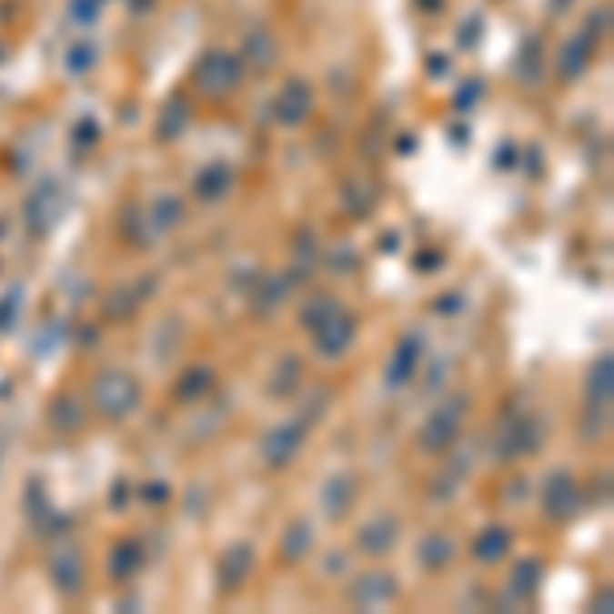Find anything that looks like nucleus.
<instances>
[{
    "label": "nucleus",
    "instance_id": "8",
    "mask_svg": "<svg viewBox=\"0 0 614 614\" xmlns=\"http://www.w3.org/2000/svg\"><path fill=\"white\" fill-rule=\"evenodd\" d=\"M545 512L553 516V520L578 512V483H573L569 471H553V475H549V483H545Z\"/></svg>",
    "mask_w": 614,
    "mask_h": 614
},
{
    "label": "nucleus",
    "instance_id": "14",
    "mask_svg": "<svg viewBox=\"0 0 614 614\" xmlns=\"http://www.w3.org/2000/svg\"><path fill=\"white\" fill-rule=\"evenodd\" d=\"M352 499H357V483H352L348 475H332L324 488V512L336 520V516H344L352 508Z\"/></svg>",
    "mask_w": 614,
    "mask_h": 614
},
{
    "label": "nucleus",
    "instance_id": "1",
    "mask_svg": "<svg viewBox=\"0 0 614 614\" xmlns=\"http://www.w3.org/2000/svg\"><path fill=\"white\" fill-rule=\"evenodd\" d=\"M136 401H139V385L131 381L127 373H103L95 381V406H98V414H106V418H127L131 409H136Z\"/></svg>",
    "mask_w": 614,
    "mask_h": 614
},
{
    "label": "nucleus",
    "instance_id": "2",
    "mask_svg": "<svg viewBox=\"0 0 614 614\" xmlns=\"http://www.w3.org/2000/svg\"><path fill=\"white\" fill-rule=\"evenodd\" d=\"M463 409H467V398H455L422 426V447L426 450H447L450 442L458 438V426H463Z\"/></svg>",
    "mask_w": 614,
    "mask_h": 614
},
{
    "label": "nucleus",
    "instance_id": "4",
    "mask_svg": "<svg viewBox=\"0 0 614 614\" xmlns=\"http://www.w3.org/2000/svg\"><path fill=\"white\" fill-rule=\"evenodd\" d=\"M303 438H307V426L303 422H287V426H275V430L262 438V458L270 467H287L295 455H299Z\"/></svg>",
    "mask_w": 614,
    "mask_h": 614
},
{
    "label": "nucleus",
    "instance_id": "10",
    "mask_svg": "<svg viewBox=\"0 0 614 614\" xmlns=\"http://www.w3.org/2000/svg\"><path fill=\"white\" fill-rule=\"evenodd\" d=\"M393 594H398V586H393V578L389 573H368V578H360L357 586H352V602L357 606H385V602H393Z\"/></svg>",
    "mask_w": 614,
    "mask_h": 614
},
{
    "label": "nucleus",
    "instance_id": "16",
    "mask_svg": "<svg viewBox=\"0 0 614 614\" xmlns=\"http://www.w3.org/2000/svg\"><path fill=\"white\" fill-rule=\"evenodd\" d=\"M229 185H234V172H229L226 164H213V168H205L201 176H196V193H201L205 201H217V196H226Z\"/></svg>",
    "mask_w": 614,
    "mask_h": 614
},
{
    "label": "nucleus",
    "instance_id": "25",
    "mask_svg": "<svg viewBox=\"0 0 614 614\" xmlns=\"http://www.w3.org/2000/svg\"><path fill=\"white\" fill-rule=\"evenodd\" d=\"M537 573H540V561H524L512 578V594H528V589L537 586Z\"/></svg>",
    "mask_w": 614,
    "mask_h": 614
},
{
    "label": "nucleus",
    "instance_id": "5",
    "mask_svg": "<svg viewBox=\"0 0 614 614\" xmlns=\"http://www.w3.org/2000/svg\"><path fill=\"white\" fill-rule=\"evenodd\" d=\"M352 340H357V319H352L348 311H340V307H336L332 316L316 327V344H319L324 357H340V352H348Z\"/></svg>",
    "mask_w": 614,
    "mask_h": 614
},
{
    "label": "nucleus",
    "instance_id": "11",
    "mask_svg": "<svg viewBox=\"0 0 614 614\" xmlns=\"http://www.w3.org/2000/svg\"><path fill=\"white\" fill-rule=\"evenodd\" d=\"M250 565H254V549L250 545H234L226 557H221V565H217V578H221V589H237L246 581V573H250Z\"/></svg>",
    "mask_w": 614,
    "mask_h": 614
},
{
    "label": "nucleus",
    "instance_id": "17",
    "mask_svg": "<svg viewBox=\"0 0 614 614\" xmlns=\"http://www.w3.org/2000/svg\"><path fill=\"white\" fill-rule=\"evenodd\" d=\"M311 524L307 520H291V528H287V537H283V561H299V557H307L311 553Z\"/></svg>",
    "mask_w": 614,
    "mask_h": 614
},
{
    "label": "nucleus",
    "instance_id": "9",
    "mask_svg": "<svg viewBox=\"0 0 614 614\" xmlns=\"http://www.w3.org/2000/svg\"><path fill=\"white\" fill-rule=\"evenodd\" d=\"M418 360H422V336H418V332H409L406 340L398 344V352H393V360H389V373H385L389 389H401V385H409V381H414Z\"/></svg>",
    "mask_w": 614,
    "mask_h": 614
},
{
    "label": "nucleus",
    "instance_id": "6",
    "mask_svg": "<svg viewBox=\"0 0 614 614\" xmlns=\"http://www.w3.org/2000/svg\"><path fill=\"white\" fill-rule=\"evenodd\" d=\"M49 578H54V586L62 589V594H74V589L82 586V557L74 545H54L49 549Z\"/></svg>",
    "mask_w": 614,
    "mask_h": 614
},
{
    "label": "nucleus",
    "instance_id": "24",
    "mask_svg": "<svg viewBox=\"0 0 614 614\" xmlns=\"http://www.w3.org/2000/svg\"><path fill=\"white\" fill-rule=\"evenodd\" d=\"M54 426H57V430H70V426H82V409H78V401L57 398V401H54Z\"/></svg>",
    "mask_w": 614,
    "mask_h": 614
},
{
    "label": "nucleus",
    "instance_id": "3",
    "mask_svg": "<svg viewBox=\"0 0 614 614\" xmlns=\"http://www.w3.org/2000/svg\"><path fill=\"white\" fill-rule=\"evenodd\" d=\"M237 78H242V62H237L234 54H209L196 65V82H201V90H209V95H229V90L237 86Z\"/></svg>",
    "mask_w": 614,
    "mask_h": 614
},
{
    "label": "nucleus",
    "instance_id": "22",
    "mask_svg": "<svg viewBox=\"0 0 614 614\" xmlns=\"http://www.w3.org/2000/svg\"><path fill=\"white\" fill-rule=\"evenodd\" d=\"M295 381H299V360H295V357H287L283 365H278V373H275V385H270V393H275V398H287V393L295 389Z\"/></svg>",
    "mask_w": 614,
    "mask_h": 614
},
{
    "label": "nucleus",
    "instance_id": "20",
    "mask_svg": "<svg viewBox=\"0 0 614 614\" xmlns=\"http://www.w3.org/2000/svg\"><path fill=\"white\" fill-rule=\"evenodd\" d=\"M450 557H455V545H450L442 532H438V537H426L422 540V565H426V569H442Z\"/></svg>",
    "mask_w": 614,
    "mask_h": 614
},
{
    "label": "nucleus",
    "instance_id": "19",
    "mask_svg": "<svg viewBox=\"0 0 614 614\" xmlns=\"http://www.w3.org/2000/svg\"><path fill=\"white\" fill-rule=\"evenodd\" d=\"M139 561H144V553H139L136 540H119V545H115V553H111V573L119 581H127L131 573L139 569Z\"/></svg>",
    "mask_w": 614,
    "mask_h": 614
},
{
    "label": "nucleus",
    "instance_id": "23",
    "mask_svg": "<svg viewBox=\"0 0 614 614\" xmlns=\"http://www.w3.org/2000/svg\"><path fill=\"white\" fill-rule=\"evenodd\" d=\"M332 311H336V299H327V295H316V299H311L307 307H303V316H299V319L311 327V332H316V327L324 324V319L332 316Z\"/></svg>",
    "mask_w": 614,
    "mask_h": 614
},
{
    "label": "nucleus",
    "instance_id": "18",
    "mask_svg": "<svg viewBox=\"0 0 614 614\" xmlns=\"http://www.w3.org/2000/svg\"><path fill=\"white\" fill-rule=\"evenodd\" d=\"M610 373H614V360H610V352H602L594 373H589V406L602 401V409H606V401H610Z\"/></svg>",
    "mask_w": 614,
    "mask_h": 614
},
{
    "label": "nucleus",
    "instance_id": "12",
    "mask_svg": "<svg viewBox=\"0 0 614 614\" xmlns=\"http://www.w3.org/2000/svg\"><path fill=\"white\" fill-rule=\"evenodd\" d=\"M57 213H62V193H57V185H41L37 193L29 196V226L49 229L57 221Z\"/></svg>",
    "mask_w": 614,
    "mask_h": 614
},
{
    "label": "nucleus",
    "instance_id": "13",
    "mask_svg": "<svg viewBox=\"0 0 614 614\" xmlns=\"http://www.w3.org/2000/svg\"><path fill=\"white\" fill-rule=\"evenodd\" d=\"M307 106H311V95H307V86H303V82H287V90L275 98L278 123H299L303 115H307Z\"/></svg>",
    "mask_w": 614,
    "mask_h": 614
},
{
    "label": "nucleus",
    "instance_id": "27",
    "mask_svg": "<svg viewBox=\"0 0 614 614\" xmlns=\"http://www.w3.org/2000/svg\"><path fill=\"white\" fill-rule=\"evenodd\" d=\"M250 49H254V62H258V65L275 62V45H267V41H262V33H258V37H250Z\"/></svg>",
    "mask_w": 614,
    "mask_h": 614
},
{
    "label": "nucleus",
    "instance_id": "7",
    "mask_svg": "<svg viewBox=\"0 0 614 614\" xmlns=\"http://www.w3.org/2000/svg\"><path fill=\"white\" fill-rule=\"evenodd\" d=\"M398 537H401L398 516L381 512V516H373V520L357 532V545H360V553H377V557H381V553H389V549L398 545Z\"/></svg>",
    "mask_w": 614,
    "mask_h": 614
},
{
    "label": "nucleus",
    "instance_id": "15",
    "mask_svg": "<svg viewBox=\"0 0 614 614\" xmlns=\"http://www.w3.org/2000/svg\"><path fill=\"white\" fill-rule=\"evenodd\" d=\"M508 528H499V524H491V528H483L479 537H475V549L471 553L479 557V561H499V557L508 553Z\"/></svg>",
    "mask_w": 614,
    "mask_h": 614
},
{
    "label": "nucleus",
    "instance_id": "26",
    "mask_svg": "<svg viewBox=\"0 0 614 614\" xmlns=\"http://www.w3.org/2000/svg\"><path fill=\"white\" fill-rule=\"evenodd\" d=\"M156 209H160V217H156V226H160V229H168V226H176V221H180V201H168V196H164Z\"/></svg>",
    "mask_w": 614,
    "mask_h": 614
},
{
    "label": "nucleus",
    "instance_id": "21",
    "mask_svg": "<svg viewBox=\"0 0 614 614\" xmlns=\"http://www.w3.org/2000/svg\"><path fill=\"white\" fill-rule=\"evenodd\" d=\"M209 368H188L185 377H180V385H176V398L180 401H193V398H201L205 389H209Z\"/></svg>",
    "mask_w": 614,
    "mask_h": 614
}]
</instances>
